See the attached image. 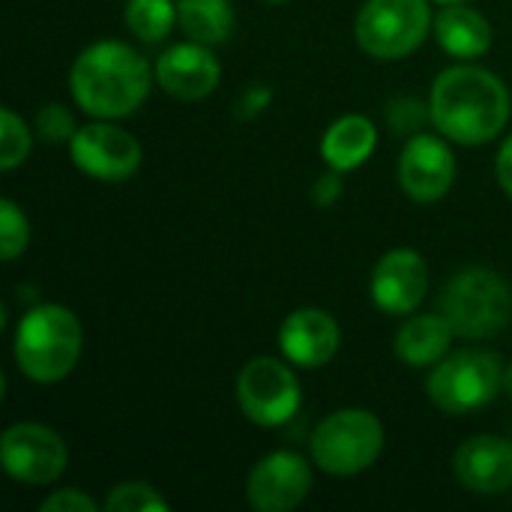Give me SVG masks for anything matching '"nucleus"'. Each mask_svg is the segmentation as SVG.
<instances>
[{"instance_id": "1", "label": "nucleus", "mask_w": 512, "mask_h": 512, "mask_svg": "<svg viewBox=\"0 0 512 512\" xmlns=\"http://www.w3.org/2000/svg\"><path fill=\"white\" fill-rule=\"evenodd\" d=\"M429 117L435 129L456 144H486L498 138L510 120V90L483 66H450L432 87Z\"/></svg>"}, {"instance_id": "2", "label": "nucleus", "mask_w": 512, "mask_h": 512, "mask_svg": "<svg viewBox=\"0 0 512 512\" xmlns=\"http://www.w3.org/2000/svg\"><path fill=\"white\" fill-rule=\"evenodd\" d=\"M150 84L147 60L132 45L117 39L87 45L69 69L72 99L81 111L102 120L135 114L144 105Z\"/></svg>"}, {"instance_id": "3", "label": "nucleus", "mask_w": 512, "mask_h": 512, "mask_svg": "<svg viewBox=\"0 0 512 512\" xmlns=\"http://www.w3.org/2000/svg\"><path fill=\"white\" fill-rule=\"evenodd\" d=\"M84 333L72 309L42 303L21 315L15 327V363L36 384L63 381L81 357Z\"/></svg>"}, {"instance_id": "4", "label": "nucleus", "mask_w": 512, "mask_h": 512, "mask_svg": "<svg viewBox=\"0 0 512 512\" xmlns=\"http://www.w3.org/2000/svg\"><path fill=\"white\" fill-rule=\"evenodd\" d=\"M441 315L462 339H495L512 321L510 285L489 267H465L441 291Z\"/></svg>"}, {"instance_id": "5", "label": "nucleus", "mask_w": 512, "mask_h": 512, "mask_svg": "<svg viewBox=\"0 0 512 512\" xmlns=\"http://www.w3.org/2000/svg\"><path fill=\"white\" fill-rule=\"evenodd\" d=\"M504 363L483 348H465L435 363L426 393L432 405L450 417H465L489 408L504 390Z\"/></svg>"}, {"instance_id": "6", "label": "nucleus", "mask_w": 512, "mask_h": 512, "mask_svg": "<svg viewBox=\"0 0 512 512\" xmlns=\"http://www.w3.org/2000/svg\"><path fill=\"white\" fill-rule=\"evenodd\" d=\"M312 462L330 477L369 471L384 450V426L372 411L345 408L324 417L312 432Z\"/></svg>"}, {"instance_id": "7", "label": "nucleus", "mask_w": 512, "mask_h": 512, "mask_svg": "<svg viewBox=\"0 0 512 512\" xmlns=\"http://www.w3.org/2000/svg\"><path fill=\"white\" fill-rule=\"evenodd\" d=\"M432 27L429 0H366L357 12V45L375 60H402L417 51Z\"/></svg>"}, {"instance_id": "8", "label": "nucleus", "mask_w": 512, "mask_h": 512, "mask_svg": "<svg viewBox=\"0 0 512 512\" xmlns=\"http://www.w3.org/2000/svg\"><path fill=\"white\" fill-rule=\"evenodd\" d=\"M300 399L297 375L276 357H255L237 375V405L249 423L261 429H276L294 420Z\"/></svg>"}, {"instance_id": "9", "label": "nucleus", "mask_w": 512, "mask_h": 512, "mask_svg": "<svg viewBox=\"0 0 512 512\" xmlns=\"http://www.w3.org/2000/svg\"><path fill=\"white\" fill-rule=\"evenodd\" d=\"M0 465L18 483L48 486L63 477L69 450L54 429L42 423H15L3 432Z\"/></svg>"}, {"instance_id": "10", "label": "nucleus", "mask_w": 512, "mask_h": 512, "mask_svg": "<svg viewBox=\"0 0 512 512\" xmlns=\"http://www.w3.org/2000/svg\"><path fill=\"white\" fill-rule=\"evenodd\" d=\"M69 156L75 168L102 183H123L141 168V144L135 135L114 123L81 126L69 141Z\"/></svg>"}, {"instance_id": "11", "label": "nucleus", "mask_w": 512, "mask_h": 512, "mask_svg": "<svg viewBox=\"0 0 512 512\" xmlns=\"http://www.w3.org/2000/svg\"><path fill=\"white\" fill-rule=\"evenodd\" d=\"M309 492L312 465L294 450H276L264 456L246 480V498L258 512L297 510L309 498Z\"/></svg>"}, {"instance_id": "12", "label": "nucleus", "mask_w": 512, "mask_h": 512, "mask_svg": "<svg viewBox=\"0 0 512 512\" xmlns=\"http://www.w3.org/2000/svg\"><path fill=\"white\" fill-rule=\"evenodd\" d=\"M456 183V156L438 135L417 132L399 156V186L417 204L441 201Z\"/></svg>"}, {"instance_id": "13", "label": "nucleus", "mask_w": 512, "mask_h": 512, "mask_svg": "<svg viewBox=\"0 0 512 512\" xmlns=\"http://www.w3.org/2000/svg\"><path fill=\"white\" fill-rule=\"evenodd\" d=\"M429 291V267L414 249L387 252L372 273V303L387 315H411Z\"/></svg>"}, {"instance_id": "14", "label": "nucleus", "mask_w": 512, "mask_h": 512, "mask_svg": "<svg viewBox=\"0 0 512 512\" xmlns=\"http://www.w3.org/2000/svg\"><path fill=\"white\" fill-rule=\"evenodd\" d=\"M219 75H222V66L213 57L210 45H201L195 39L171 45L156 63L159 87L180 102L207 99L216 90Z\"/></svg>"}, {"instance_id": "15", "label": "nucleus", "mask_w": 512, "mask_h": 512, "mask_svg": "<svg viewBox=\"0 0 512 512\" xmlns=\"http://www.w3.org/2000/svg\"><path fill=\"white\" fill-rule=\"evenodd\" d=\"M342 345V330L336 318L324 309H297L279 327V351L291 366L321 369Z\"/></svg>"}, {"instance_id": "16", "label": "nucleus", "mask_w": 512, "mask_h": 512, "mask_svg": "<svg viewBox=\"0 0 512 512\" xmlns=\"http://www.w3.org/2000/svg\"><path fill=\"white\" fill-rule=\"evenodd\" d=\"M456 480L474 495H501L512 486V441L474 435L453 456Z\"/></svg>"}, {"instance_id": "17", "label": "nucleus", "mask_w": 512, "mask_h": 512, "mask_svg": "<svg viewBox=\"0 0 512 512\" xmlns=\"http://www.w3.org/2000/svg\"><path fill=\"white\" fill-rule=\"evenodd\" d=\"M435 36L438 45L459 60H474L483 57L492 48V24L483 12L465 6V3H450L438 12L435 18Z\"/></svg>"}, {"instance_id": "18", "label": "nucleus", "mask_w": 512, "mask_h": 512, "mask_svg": "<svg viewBox=\"0 0 512 512\" xmlns=\"http://www.w3.org/2000/svg\"><path fill=\"white\" fill-rule=\"evenodd\" d=\"M378 144V129L369 117L363 114H345L336 123H330V129L321 138V156L327 162V168H336L342 174L360 168Z\"/></svg>"}, {"instance_id": "19", "label": "nucleus", "mask_w": 512, "mask_h": 512, "mask_svg": "<svg viewBox=\"0 0 512 512\" xmlns=\"http://www.w3.org/2000/svg\"><path fill=\"white\" fill-rule=\"evenodd\" d=\"M453 327L450 321L438 312V315H417L411 321H405L396 333V357L405 366H435L447 357L450 342H453Z\"/></svg>"}, {"instance_id": "20", "label": "nucleus", "mask_w": 512, "mask_h": 512, "mask_svg": "<svg viewBox=\"0 0 512 512\" xmlns=\"http://www.w3.org/2000/svg\"><path fill=\"white\" fill-rule=\"evenodd\" d=\"M177 24L201 45H219L234 30L231 0H177Z\"/></svg>"}, {"instance_id": "21", "label": "nucleus", "mask_w": 512, "mask_h": 512, "mask_svg": "<svg viewBox=\"0 0 512 512\" xmlns=\"http://www.w3.org/2000/svg\"><path fill=\"white\" fill-rule=\"evenodd\" d=\"M177 21L174 0H129L126 24L141 42H162Z\"/></svg>"}, {"instance_id": "22", "label": "nucleus", "mask_w": 512, "mask_h": 512, "mask_svg": "<svg viewBox=\"0 0 512 512\" xmlns=\"http://www.w3.org/2000/svg\"><path fill=\"white\" fill-rule=\"evenodd\" d=\"M30 144L33 138H30L27 123L12 108H3L0 111V168L3 171L18 168L30 156Z\"/></svg>"}, {"instance_id": "23", "label": "nucleus", "mask_w": 512, "mask_h": 512, "mask_svg": "<svg viewBox=\"0 0 512 512\" xmlns=\"http://www.w3.org/2000/svg\"><path fill=\"white\" fill-rule=\"evenodd\" d=\"M27 243H30V222L24 210L12 198H3L0 201V258L15 261L18 255H24Z\"/></svg>"}, {"instance_id": "24", "label": "nucleus", "mask_w": 512, "mask_h": 512, "mask_svg": "<svg viewBox=\"0 0 512 512\" xmlns=\"http://www.w3.org/2000/svg\"><path fill=\"white\" fill-rule=\"evenodd\" d=\"M108 512H165L168 501L150 483H120L105 498Z\"/></svg>"}, {"instance_id": "25", "label": "nucleus", "mask_w": 512, "mask_h": 512, "mask_svg": "<svg viewBox=\"0 0 512 512\" xmlns=\"http://www.w3.org/2000/svg\"><path fill=\"white\" fill-rule=\"evenodd\" d=\"M78 132L75 126V117L66 105L60 102H51V105H42L39 114H36V135L48 144H63V141H72V135Z\"/></svg>"}, {"instance_id": "26", "label": "nucleus", "mask_w": 512, "mask_h": 512, "mask_svg": "<svg viewBox=\"0 0 512 512\" xmlns=\"http://www.w3.org/2000/svg\"><path fill=\"white\" fill-rule=\"evenodd\" d=\"M426 114H429V111L423 108V102L402 96V99H396V102L390 105L387 120H390L393 132H414V129H420V123L426 120Z\"/></svg>"}, {"instance_id": "27", "label": "nucleus", "mask_w": 512, "mask_h": 512, "mask_svg": "<svg viewBox=\"0 0 512 512\" xmlns=\"http://www.w3.org/2000/svg\"><path fill=\"white\" fill-rule=\"evenodd\" d=\"M42 512H96V501L90 495H84L81 489H60L54 495H48L42 504Z\"/></svg>"}, {"instance_id": "28", "label": "nucleus", "mask_w": 512, "mask_h": 512, "mask_svg": "<svg viewBox=\"0 0 512 512\" xmlns=\"http://www.w3.org/2000/svg\"><path fill=\"white\" fill-rule=\"evenodd\" d=\"M342 192H345L342 171L330 168L327 174H321V177L315 180V186H312V201H315L318 207H330V204H336V201L342 198Z\"/></svg>"}, {"instance_id": "29", "label": "nucleus", "mask_w": 512, "mask_h": 512, "mask_svg": "<svg viewBox=\"0 0 512 512\" xmlns=\"http://www.w3.org/2000/svg\"><path fill=\"white\" fill-rule=\"evenodd\" d=\"M270 102H273V90H270V87H264V84L246 87L243 96L237 99V117L252 120V117H258L261 111H267Z\"/></svg>"}, {"instance_id": "30", "label": "nucleus", "mask_w": 512, "mask_h": 512, "mask_svg": "<svg viewBox=\"0 0 512 512\" xmlns=\"http://www.w3.org/2000/svg\"><path fill=\"white\" fill-rule=\"evenodd\" d=\"M495 174H498V183L501 189L512 198V135L504 138L501 150H498V159H495Z\"/></svg>"}, {"instance_id": "31", "label": "nucleus", "mask_w": 512, "mask_h": 512, "mask_svg": "<svg viewBox=\"0 0 512 512\" xmlns=\"http://www.w3.org/2000/svg\"><path fill=\"white\" fill-rule=\"evenodd\" d=\"M504 393L512 399V363L507 366V372H504Z\"/></svg>"}, {"instance_id": "32", "label": "nucleus", "mask_w": 512, "mask_h": 512, "mask_svg": "<svg viewBox=\"0 0 512 512\" xmlns=\"http://www.w3.org/2000/svg\"><path fill=\"white\" fill-rule=\"evenodd\" d=\"M435 3H441V6H450V3H465V0H435Z\"/></svg>"}, {"instance_id": "33", "label": "nucleus", "mask_w": 512, "mask_h": 512, "mask_svg": "<svg viewBox=\"0 0 512 512\" xmlns=\"http://www.w3.org/2000/svg\"><path fill=\"white\" fill-rule=\"evenodd\" d=\"M270 3H285V0H270Z\"/></svg>"}, {"instance_id": "34", "label": "nucleus", "mask_w": 512, "mask_h": 512, "mask_svg": "<svg viewBox=\"0 0 512 512\" xmlns=\"http://www.w3.org/2000/svg\"><path fill=\"white\" fill-rule=\"evenodd\" d=\"M510 441H512V438H510Z\"/></svg>"}]
</instances>
